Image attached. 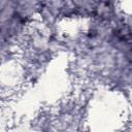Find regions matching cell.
Wrapping results in <instances>:
<instances>
[{
    "instance_id": "obj_1",
    "label": "cell",
    "mask_w": 132,
    "mask_h": 132,
    "mask_svg": "<svg viewBox=\"0 0 132 132\" xmlns=\"http://www.w3.org/2000/svg\"><path fill=\"white\" fill-rule=\"evenodd\" d=\"M111 41L126 59L132 63V27L123 26L116 29L112 33Z\"/></svg>"
}]
</instances>
